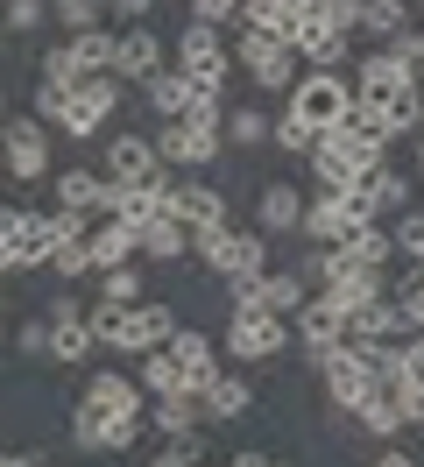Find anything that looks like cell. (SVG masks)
Listing matches in <instances>:
<instances>
[{
    "label": "cell",
    "mask_w": 424,
    "mask_h": 467,
    "mask_svg": "<svg viewBox=\"0 0 424 467\" xmlns=\"http://www.w3.org/2000/svg\"><path fill=\"white\" fill-rule=\"evenodd\" d=\"M50 142H57L50 120L7 114V120H0V177H15V184H50V177H57Z\"/></svg>",
    "instance_id": "1"
},
{
    "label": "cell",
    "mask_w": 424,
    "mask_h": 467,
    "mask_svg": "<svg viewBox=\"0 0 424 467\" xmlns=\"http://www.w3.org/2000/svg\"><path fill=\"white\" fill-rule=\"evenodd\" d=\"M191 255L212 269V276H226V284H233V276H262V269H269V234L233 227V220H226V227H198Z\"/></svg>",
    "instance_id": "2"
},
{
    "label": "cell",
    "mask_w": 424,
    "mask_h": 467,
    "mask_svg": "<svg viewBox=\"0 0 424 467\" xmlns=\"http://www.w3.org/2000/svg\"><path fill=\"white\" fill-rule=\"evenodd\" d=\"M290 120H305L311 135H326V128H339V120L354 114V78L346 71H305L297 86H290V107H283Z\"/></svg>",
    "instance_id": "3"
},
{
    "label": "cell",
    "mask_w": 424,
    "mask_h": 467,
    "mask_svg": "<svg viewBox=\"0 0 424 467\" xmlns=\"http://www.w3.org/2000/svg\"><path fill=\"white\" fill-rule=\"evenodd\" d=\"M226 142V120H156V156H163V171H205Z\"/></svg>",
    "instance_id": "4"
},
{
    "label": "cell",
    "mask_w": 424,
    "mask_h": 467,
    "mask_svg": "<svg viewBox=\"0 0 424 467\" xmlns=\"http://www.w3.org/2000/svg\"><path fill=\"white\" fill-rule=\"evenodd\" d=\"M233 361H276L283 348H297V333H290V319L283 312H226V340H220Z\"/></svg>",
    "instance_id": "5"
},
{
    "label": "cell",
    "mask_w": 424,
    "mask_h": 467,
    "mask_svg": "<svg viewBox=\"0 0 424 467\" xmlns=\"http://www.w3.org/2000/svg\"><path fill=\"white\" fill-rule=\"evenodd\" d=\"M233 64H248V78L262 92H290L297 86V50H290V43H283V36H262V29H241L233 36Z\"/></svg>",
    "instance_id": "6"
},
{
    "label": "cell",
    "mask_w": 424,
    "mask_h": 467,
    "mask_svg": "<svg viewBox=\"0 0 424 467\" xmlns=\"http://www.w3.org/2000/svg\"><path fill=\"white\" fill-rule=\"evenodd\" d=\"M318 382H326V404H339V410H361L375 389H389V382H375V368H367L361 348H333L318 361Z\"/></svg>",
    "instance_id": "7"
},
{
    "label": "cell",
    "mask_w": 424,
    "mask_h": 467,
    "mask_svg": "<svg viewBox=\"0 0 424 467\" xmlns=\"http://www.w3.org/2000/svg\"><path fill=\"white\" fill-rule=\"evenodd\" d=\"M290 333H297V348H305L311 368H318V361H326L333 348H346V319H339V312H333V305H326L318 291H311L305 305L290 312Z\"/></svg>",
    "instance_id": "8"
},
{
    "label": "cell",
    "mask_w": 424,
    "mask_h": 467,
    "mask_svg": "<svg viewBox=\"0 0 424 467\" xmlns=\"http://www.w3.org/2000/svg\"><path fill=\"white\" fill-rule=\"evenodd\" d=\"M177 71H191L198 86H220L226 92V71H233V50H226V36L220 29H184L177 36Z\"/></svg>",
    "instance_id": "9"
},
{
    "label": "cell",
    "mask_w": 424,
    "mask_h": 467,
    "mask_svg": "<svg viewBox=\"0 0 424 467\" xmlns=\"http://www.w3.org/2000/svg\"><path fill=\"white\" fill-rule=\"evenodd\" d=\"M85 410H99V418H149V397H141L135 376H120V368H92L78 389Z\"/></svg>",
    "instance_id": "10"
},
{
    "label": "cell",
    "mask_w": 424,
    "mask_h": 467,
    "mask_svg": "<svg viewBox=\"0 0 424 467\" xmlns=\"http://www.w3.org/2000/svg\"><path fill=\"white\" fill-rule=\"evenodd\" d=\"M170 333H177V312H170L163 297H156V305H128V312H120V333H113V348L107 354H149V348H163Z\"/></svg>",
    "instance_id": "11"
},
{
    "label": "cell",
    "mask_w": 424,
    "mask_h": 467,
    "mask_svg": "<svg viewBox=\"0 0 424 467\" xmlns=\"http://www.w3.org/2000/svg\"><path fill=\"white\" fill-rule=\"evenodd\" d=\"M141 432H149V418H99V410H71V439H78L85 453H128V446H141Z\"/></svg>",
    "instance_id": "12"
},
{
    "label": "cell",
    "mask_w": 424,
    "mask_h": 467,
    "mask_svg": "<svg viewBox=\"0 0 424 467\" xmlns=\"http://www.w3.org/2000/svg\"><path fill=\"white\" fill-rule=\"evenodd\" d=\"M354 92H361V99H396V92H418V71L396 57V50H367V57L354 64Z\"/></svg>",
    "instance_id": "13"
},
{
    "label": "cell",
    "mask_w": 424,
    "mask_h": 467,
    "mask_svg": "<svg viewBox=\"0 0 424 467\" xmlns=\"http://www.w3.org/2000/svg\"><path fill=\"white\" fill-rule=\"evenodd\" d=\"M170 213L184 220V227H226V192L220 184H205V177H177L170 184Z\"/></svg>",
    "instance_id": "14"
},
{
    "label": "cell",
    "mask_w": 424,
    "mask_h": 467,
    "mask_svg": "<svg viewBox=\"0 0 424 467\" xmlns=\"http://www.w3.org/2000/svg\"><path fill=\"white\" fill-rule=\"evenodd\" d=\"M163 64H170L163 57V36L149 29V22H135V29L120 36V64H113V78H120V86H149Z\"/></svg>",
    "instance_id": "15"
},
{
    "label": "cell",
    "mask_w": 424,
    "mask_h": 467,
    "mask_svg": "<svg viewBox=\"0 0 424 467\" xmlns=\"http://www.w3.org/2000/svg\"><path fill=\"white\" fill-rule=\"evenodd\" d=\"M305 227V192H297V184H283V177H269V184H262V199H254V234H269V241H276V234H297Z\"/></svg>",
    "instance_id": "16"
},
{
    "label": "cell",
    "mask_w": 424,
    "mask_h": 467,
    "mask_svg": "<svg viewBox=\"0 0 424 467\" xmlns=\"http://www.w3.org/2000/svg\"><path fill=\"white\" fill-rule=\"evenodd\" d=\"M375 340H410V319H403V305L389 291L346 319V348H375Z\"/></svg>",
    "instance_id": "17"
},
{
    "label": "cell",
    "mask_w": 424,
    "mask_h": 467,
    "mask_svg": "<svg viewBox=\"0 0 424 467\" xmlns=\"http://www.w3.org/2000/svg\"><path fill=\"white\" fill-rule=\"evenodd\" d=\"M120 263H141V227L99 213V220H92V276H99V269H120Z\"/></svg>",
    "instance_id": "18"
},
{
    "label": "cell",
    "mask_w": 424,
    "mask_h": 467,
    "mask_svg": "<svg viewBox=\"0 0 424 467\" xmlns=\"http://www.w3.org/2000/svg\"><path fill=\"white\" fill-rule=\"evenodd\" d=\"M156 171H163L156 135H113V142H107V177H120V184H149Z\"/></svg>",
    "instance_id": "19"
},
{
    "label": "cell",
    "mask_w": 424,
    "mask_h": 467,
    "mask_svg": "<svg viewBox=\"0 0 424 467\" xmlns=\"http://www.w3.org/2000/svg\"><path fill=\"white\" fill-rule=\"evenodd\" d=\"M141 99H149V114H156V120H184V114H191V99H198V78H191V71H177V64H163V71L141 86Z\"/></svg>",
    "instance_id": "20"
},
{
    "label": "cell",
    "mask_w": 424,
    "mask_h": 467,
    "mask_svg": "<svg viewBox=\"0 0 424 467\" xmlns=\"http://www.w3.org/2000/svg\"><path fill=\"white\" fill-rule=\"evenodd\" d=\"M163 348L177 354V368L191 376V389H205V382L220 376V348H212V333H198V326H177Z\"/></svg>",
    "instance_id": "21"
},
{
    "label": "cell",
    "mask_w": 424,
    "mask_h": 467,
    "mask_svg": "<svg viewBox=\"0 0 424 467\" xmlns=\"http://www.w3.org/2000/svg\"><path fill=\"white\" fill-rule=\"evenodd\" d=\"M248 404H254V389L241 376H226V368L198 389V418H205V425H233V418H248Z\"/></svg>",
    "instance_id": "22"
},
{
    "label": "cell",
    "mask_w": 424,
    "mask_h": 467,
    "mask_svg": "<svg viewBox=\"0 0 424 467\" xmlns=\"http://www.w3.org/2000/svg\"><path fill=\"white\" fill-rule=\"evenodd\" d=\"M50 192H57V205L64 213H85V220H99V199H107V171H57L50 177Z\"/></svg>",
    "instance_id": "23"
},
{
    "label": "cell",
    "mask_w": 424,
    "mask_h": 467,
    "mask_svg": "<svg viewBox=\"0 0 424 467\" xmlns=\"http://www.w3.org/2000/svg\"><path fill=\"white\" fill-rule=\"evenodd\" d=\"M410 29H418V15H410L403 0H361V29L354 36H367L375 50H389L396 36H410Z\"/></svg>",
    "instance_id": "24"
},
{
    "label": "cell",
    "mask_w": 424,
    "mask_h": 467,
    "mask_svg": "<svg viewBox=\"0 0 424 467\" xmlns=\"http://www.w3.org/2000/svg\"><path fill=\"white\" fill-rule=\"evenodd\" d=\"M135 382H141V397H149V404H156V397H191V376L177 368V354H170V348H149V354H141Z\"/></svg>",
    "instance_id": "25"
},
{
    "label": "cell",
    "mask_w": 424,
    "mask_h": 467,
    "mask_svg": "<svg viewBox=\"0 0 424 467\" xmlns=\"http://www.w3.org/2000/svg\"><path fill=\"white\" fill-rule=\"evenodd\" d=\"M141 255H149V263H177V255H191V227H184L177 213L149 220V227H141Z\"/></svg>",
    "instance_id": "26"
},
{
    "label": "cell",
    "mask_w": 424,
    "mask_h": 467,
    "mask_svg": "<svg viewBox=\"0 0 424 467\" xmlns=\"http://www.w3.org/2000/svg\"><path fill=\"white\" fill-rule=\"evenodd\" d=\"M50 326H57V333H50V361H57V368H85V361L99 354V340L85 333V319H50Z\"/></svg>",
    "instance_id": "27"
},
{
    "label": "cell",
    "mask_w": 424,
    "mask_h": 467,
    "mask_svg": "<svg viewBox=\"0 0 424 467\" xmlns=\"http://www.w3.org/2000/svg\"><path fill=\"white\" fill-rule=\"evenodd\" d=\"M71 64H78V78H92V71H113V64H120V36H107V29L71 36Z\"/></svg>",
    "instance_id": "28"
},
{
    "label": "cell",
    "mask_w": 424,
    "mask_h": 467,
    "mask_svg": "<svg viewBox=\"0 0 424 467\" xmlns=\"http://www.w3.org/2000/svg\"><path fill=\"white\" fill-rule=\"evenodd\" d=\"M149 425H156L163 439L198 432V425H205V418H198V389H191V397H156V404H149Z\"/></svg>",
    "instance_id": "29"
},
{
    "label": "cell",
    "mask_w": 424,
    "mask_h": 467,
    "mask_svg": "<svg viewBox=\"0 0 424 467\" xmlns=\"http://www.w3.org/2000/svg\"><path fill=\"white\" fill-rule=\"evenodd\" d=\"M50 269L64 276V284H78V276H92V220H85L78 234H64V241H57Z\"/></svg>",
    "instance_id": "30"
},
{
    "label": "cell",
    "mask_w": 424,
    "mask_h": 467,
    "mask_svg": "<svg viewBox=\"0 0 424 467\" xmlns=\"http://www.w3.org/2000/svg\"><path fill=\"white\" fill-rule=\"evenodd\" d=\"M262 297H269V312H283V319H290V312L311 297V284L297 276V269H269V276H262Z\"/></svg>",
    "instance_id": "31"
},
{
    "label": "cell",
    "mask_w": 424,
    "mask_h": 467,
    "mask_svg": "<svg viewBox=\"0 0 424 467\" xmlns=\"http://www.w3.org/2000/svg\"><path fill=\"white\" fill-rule=\"evenodd\" d=\"M346 255H354V263H367V269H389V255H396V234L382 227V220H375V227H361L354 241H346Z\"/></svg>",
    "instance_id": "32"
},
{
    "label": "cell",
    "mask_w": 424,
    "mask_h": 467,
    "mask_svg": "<svg viewBox=\"0 0 424 467\" xmlns=\"http://www.w3.org/2000/svg\"><path fill=\"white\" fill-rule=\"evenodd\" d=\"M269 128H276V120L262 114V107H233V114H226V142H233V149H262V142H269Z\"/></svg>",
    "instance_id": "33"
},
{
    "label": "cell",
    "mask_w": 424,
    "mask_h": 467,
    "mask_svg": "<svg viewBox=\"0 0 424 467\" xmlns=\"http://www.w3.org/2000/svg\"><path fill=\"white\" fill-rule=\"evenodd\" d=\"M367 192H375V213H403V205H410V177L389 171V163H375V171H367Z\"/></svg>",
    "instance_id": "34"
},
{
    "label": "cell",
    "mask_w": 424,
    "mask_h": 467,
    "mask_svg": "<svg viewBox=\"0 0 424 467\" xmlns=\"http://www.w3.org/2000/svg\"><path fill=\"white\" fill-rule=\"evenodd\" d=\"M354 418H361V425H367L375 439H396V432H403V410H396V389H375V397H367V404L354 410Z\"/></svg>",
    "instance_id": "35"
},
{
    "label": "cell",
    "mask_w": 424,
    "mask_h": 467,
    "mask_svg": "<svg viewBox=\"0 0 424 467\" xmlns=\"http://www.w3.org/2000/svg\"><path fill=\"white\" fill-rule=\"evenodd\" d=\"M99 305H141V263L99 269Z\"/></svg>",
    "instance_id": "36"
},
{
    "label": "cell",
    "mask_w": 424,
    "mask_h": 467,
    "mask_svg": "<svg viewBox=\"0 0 424 467\" xmlns=\"http://www.w3.org/2000/svg\"><path fill=\"white\" fill-rule=\"evenodd\" d=\"M22 227H28L22 205H0V276H15V269H22Z\"/></svg>",
    "instance_id": "37"
},
{
    "label": "cell",
    "mask_w": 424,
    "mask_h": 467,
    "mask_svg": "<svg viewBox=\"0 0 424 467\" xmlns=\"http://www.w3.org/2000/svg\"><path fill=\"white\" fill-rule=\"evenodd\" d=\"M78 99L99 120H113V107H120V78H113V71H92V78H78Z\"/></svg>",
    "instance_id": "38"
},
{
    "label": "cell",
    "mask_w": 424,
    "mask_h": 467,
    "mask_svg": "<svg viewBox=\"0 0 424 467\" xmlns=\"http://www.w3.org/2000/svg\"><path fill=\"white\" fill-rule=\"evenodd\" d=\"M99 15H107V0H50V22H64L71 36L99 29Z\"/></svg>",
    "instance_id": "39"
},
{
    "label": "cell",
    "mask_w": 424,
    "mask_h": 467,
    "mask_svg": "<svg viewBox=\"0 0 424 467\" xmlns=\"http://www.w3.org/2000/svg\"><path fill=\"white\" fill-rule=\"evenodd\" d=\"M389 234H396V255H410V263L424 269V213H418V205H403Z\"/></svg>",
    "instance_id": "40"
},
{
    "label": "cell",
    "mask_w": 424,
    "mask_h": 467,
    "mask_svg": "<svg viewBox=\"0 0 424 467\" xmlns=\"http://www.w3.org/2000/svg\"><path fill=\"white\" fill-rule=\"evenodd\" d=\"M0 15H7V36H36L50 22V0H7Z\"/></svg>",
    "instance_id": "41"
},
{
    "label": "cell",
    "mask_w": 424,
    "mask_h": 467,
    "mask_svg": "<svg viewBox=\"0 0 424 467\" xmlns=\"http://www.w3.org/2000/svg\"><path fill=\"white\" fill-rule=\"evenodd\" d=\"M269 142H276L283 156H311V142H318V135H311L305 120H290V114H276V128H269Z\"/></svg>",
    "instance_id": "42"
},
{
    "label": "cell",
    "mask_w": 424,
    "mask_h": 467,
    "mask_svg": "<svg viewBox=\"0 0 424 467\" xmlns=\"http://www.w3.org/2000/svg\"><path fill=\"white\" fill-rule=\"evenodd\" d=\"M191 7L198 29H226V22H241V0H184Z\"/></svg>",
    "instance_id": "43"
},
{
    "label": "cell",
    "mask_w": 424,
    "mask_h": 467,
    "mask_svg": "<svg viewBox=\"0 0 424 467\" xmlns=\"http://www.w3.org/2000/svg\"><path fill=\"white\" fill-rule=\"evenodd\" d=\"M198 461H205V446H198V432H184V439H163V453L149 467H198Z\"/></svg>",
    "instance_id": "44"
},
{
    "label": "cell",
    "mask_w": 424,
    "mask_h": 467,
    "mask_svg": "<svg viewBox=\"0 0 424 467\" xmlns=\"http://www.w3.org/2000/svg\"><path fill=\"white\" fill-rule=\"evenodd\" d=\"M396 305H403V319H410V333H424V269H410V284L403 291H389Z\"/></svg>",
    "instance_id": "45"
},
{
    "label": "cell",
    "mask_w": 424,
    "mask_h": 467,
    "mask_svg": "<svg viewBox=\"0 0 424 467\" xmlns=\"http://www.w3.org/2000/svg\"><path fill=\"white\" fill-rule=\"evenodd\" d=\"M71 107V86H57V78H36V120H57Z\"/></svg>",
    "instance_id": "46"
},
{
    "label": "cell",
    "mask_w": 424,
    "mask_h": 467,
    "mask_svg": "<svg viewBox=\"0 0 424 467\" xmlns=\"http://www.w3.org/2000/svg\"><path fill=\"white\" fill-rule=\"evenodd\" d=\"M389 389H424V333L403 340V382H389Z\"/></svg>",
    "instance_id": "47"
},
{
    "label": "cell",
    "mask_w": 424,
    "mask_h": 467,
    "mask_svg": "<svg viewBox=\"0 0 424 467\" xmlns=\"http://www.w3.org/2000/svg\"><path fill=\"white\" fill-rule=\"evenodd\" d=\"M43 78H57V86H78V64H71V43H50V50H43Z\"/></svg>",
    "instance_id": "48"
},
{
    "label": "cell",
    "mask_w": 424,
    "mask_h": 467,
    "mask_svg": "<svg viewBox=\"0 0 424 467\" xmlns=\"http://www.w3.org/2000/svg\"><path fill=\"white\" fill-rule=\"evenodd\" d=\"M50 333H57L50 319H28L22 333H15V348H22V354H50Z\"/></svg>",
    "instance_id": "49"
},
{
    "label": "cell",
    "mask_w": 424,
    "mask_h": 467,
    "mask_svg": "<svg viewBox=\"0 0 424 467\" xmlns=\"http://www.w3.org/2000/svg\"><path fill=\"white\" fill-rule=\"evenodd\" d=\"M389 50H396V57H403V64H410V71H424V22H418V29H410V36H396Z\"/></svg>",
    "instance_id": "50"
},
{
    "label": "cell",
    "mask_w": 424,
    "mask_h": 467,
    "mask_svg": "<svg viewBox=\"0 0 424 467\" xmlns=\"http://www.w3.org/2000/svg\"><path fill=\"white\" fill-rule=\"evenodd\" d=\"M396 410H403V425L424 432V389H396Z\"/></svg>",
    "instance_id": "51"
},
{
    "label": "cell",
    "mask_w": 424,
    "mask_h": 467,
    "mask_svg": "<svg viewBox=\"0 0 424 467\" xmlns=\"http://www.w3.org/2000/svg\"><path fill=\"white\" fill-rule=\"evenodd\" d=\"M149 7H156V0H107V15H120L128 29H135V22H149Z\"/></svg>",
    "instance_id": "52"
},
{
    "label": "cell",
    "mask_w": 424,
    "mask_h": 467,
    "mask_svg": "<svg viewBox=\"0 0 424 467\" xmlns=\"http://www.w3.org/2000/svg\"><path fill=\"white\" fill-rule=\"evenodd\" d=\"M50 319H85V305H78L71 291H57V297H50Z\"/></svg>",
    "instance_id": "53"
},
{
    "label": "cell",
    "mask_w": 424,
    "mask_h": 467,
    "mask_svg": "<svg viewBox=\"0 0 424 467\" xmlns=\"http://www.w3.org/2000/svg\"><path fill=\"white\" fill-rule=\"evenodd\" d=\"M226 467H283V461H269V453H233Z\"/></svg>",
    "instance_id": "54"
},
{
    "label": "cell",
    "mask_w": 424,
    "mask_h": 467,
    "mask_svg": "<svg viewBox=\"0 0 424 467\" xmlns=\"http://www.w3.org/2000/svg\"><path fill=\"white\" fill-rule=\"evenodd\" d=\"M0 467H43V453H0Z\"/></svg>",
    "instance_id": "55"
},
{
    "label": "cell",
    "mask_w": 424,
    "mask_h": 467,
    "mask_svg": "<svg viewBox=\"0 0 424 467\" xmlns=\"http://www.w3.org/2000/svg\"><path fill=\"white\" fill-rule=\"evenodd\" d=\"M375 467H418V461H410V453H382Z\"/></svg>",
    "instance_id": "56"
},
{
    "label": "cell",
    "mask_w": 424,
    "mask_h": 467,
    "mask_svg": "<svg viewBox=\"0 0 424 467\" xmlns=\"http://www.w3.org/2000/svg\"><path fill=\"white\" fill-rule=\"evenodd\" d=\"M403 7H410V15H424V0H403Z\"/></svg>",
    "instance_id": "57"
},
{
    "label": "cell",
    "mask_w": 424,
    "mask_h": 467,
    "mask_svg": "<svg viewBox=\"0 0 424 467\" xmlns=\"http://www.w3.org/2000/svg\"><path fill=\"white\" fill-rule=\"evenodd\" d=\"M0 120H7V86H0Z\"/></svg>",
    "instance_id": "58"
},
{
    "label": "cell",
    "mask_w": 424,
    "mask_h": 467,
    "mask_svg": "<svg viewBox=\"0 0 424 467\" xmlns=\"http://www.w3.org/2000/svg\"><path fill=\"white\" fill-rule=\"evenodd\" d=\"M0 43H7V15H0Z\"/></svg>",
    "instance_id": "59"
},
{
    "label": "cell",
    "mask_w": 424,
    "mask_h": 467,
    "mask_svg": "<svg viewBox=\"0 0 424 467\" xmlns=\"http://www.w3.org/2000/svg\"><path fill=\"white\" fill-rule=\"evenodd\" d=\"M0 340H7V319H0Z\"/></svg>",
    "instance_id": "60"
},
{
    "label": "cell",
    "mask_w": 424,
    "mask_h": 467,
    "mask_svg": "<svg viewBox=\"0 0 424 467\" xmlns=\"http://www.w3.org/2000/svg\"><path fill=\"white\" fill-rule=\"evenodd\" d=\"M346 7H361V0H346Z\"/></svg>",
    "instance_id": "61"
},
{
    "label": "cell",
    "mask_w": 424,
    "mask_h": 467,
    "mask_svg": "<svg viewBox=\"0 0 424 467\" xmlns=\"http://www.w3.org/2000/svg\"><path fill=\"white\" fill-rule=\"evenodd\" d=\"M43 467H50V461H43Z\"/></svg>",
    "instance_id": "62"
}]
</instances>
